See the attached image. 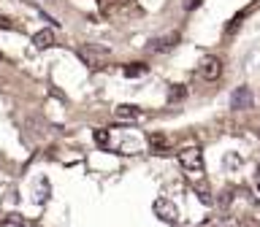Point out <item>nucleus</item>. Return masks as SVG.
Returning <instances> with one entry per match:
<instances>
[{
    "label": "nucleus",
    "instance_id": "nucleus-5",
    "mask_svg": "<svg viewBox=\"0 0 260 227\" xmlns=\"http://www.w3.org/2000/svg\"><path fill=\"white\" fill-rule=\"evenodd\" d=\"M201 76L206 79V81H217L219 76H222V62H219V57H203Z\"/></svg>",
    "mask_w": 260,
    "mask_h": 227
},
{
    "label": "nucleus",
    "instance_id": "nucleus-9",
    "mask_svg": "<svg viewBox=\"0 0 260 227\" xmlns=\"http://www.w3.org/2000/svg\"><path fill=\"white\" fill-rule=\"evenodd\" d=\"M146 70H149V68H146L144 62H127L125 65V76L127 79H138V76H144Z\"/></svg>",
    "mask_w": 260,
    "mask_h": 227
},
{
    "label": "nucleus",
    "instance_id": "nucleus-7",
    "mask_svg": "<svg viewBox=\"0 0 260 227\" xmlns=\"http://www.w3.org/2000/svg\"><path fill=\"white\" fill-rule=\"evenodd\" d=\"M176 41H179L176 32H171V35H166V38H154L149 44V52H168V49L176 46Z\"/></svg>",
    "mask_w": 260,
    "mask_h": 227
},
{
    "label": "nucleus",
    "instance_id": "nucleus-2",
    "mask_svg": "<svg viewBox=\"0 0 260 227\" xmlns=\"http://www.w3.org/2000/svg\"><path fill=\"white\" fill-rule=\"evenodd\" d=\"M152 208H154V214H157V219H162V222H168V224H176L179 222V208L168 198H157Z\"/></svg>",
    "mask_w": 260,
    "mask_h": 227
},
{
    "label": "nucleus",
    "instance_id": "nucleus-8",
    "mask_svg": "<svg viewBox=\"0 0 260 227\" xmlns=\"http://www.w3.org/2000/svg\"><path fill=\"white\" fill-rule=\"evenodd\" d=\"M54 44V32L52 30H38L36 35H32V46L36 49H49Z\"/></svg>",
    "mask_w": 260,
    "mask_h": 227
},
{
    "label": "nucleus",
    "instance_id": "nucleus-1",
    "mask_svg": "<svg viewBox=\"0 0 260 227\" xmlns=\"http://www.w3.org/2000/svg\"><path fill=\"white\" fill-rule=\"evenodd\" d=\"M179 162L184 170H190V176H201L203 173V152L201 146H184L179 152Z\"/></svg>",
    "mask_w": 260,
    "mask_h": 227
},
{
    "label": "nucleus",
    "instance_id": "nucleus-10",
    "mask_svg": "<svg viewBox=\"0 0 260 227\" xmlns=\"http://www.w3.org/2000/svg\"><path fill=\"white\" fill-rule=\"evenodd\" d=\"M149 146H152L154 154H162V149L168 146V141H166L162 135H149Z\"/></svg>",
    "mask_w": 260,
    "mask_h": 227
},
{
    "label": "nucleus",
    "instance_id": "nucleus-13",
    "mask_svg": "<svg viewBox=\"0 0 260 227\" xmlns=\"http://www.w3.org/2000/svg\"><path fill=\"white\" fill-rule=\"evenodd\" d=\"M187 92H184V89L182 87H176V89H171V100H179V97H184Z\"/></svg>",
    "mask_w": 260,
    "mask_h": 227
},
{
    "label": "nucleus",
    "instance_id": "nucleus-6",
    "mask_svg": "<svg viewBox=\"0 0 260 227\" xmlns=\"http://www.w3.org/2000/svg\"><path fill=\"white\" fill-rule=\"evenodd\" d=\"M114 117L119 122H141L144 119V111L138 108V105H130V103H122L114 108Z\"/></svg>",
    "mask_w": 260,
    "mask_h": 227
},
{
    "label": "nucleus",
    "instance_id": "nucleus-4",
    "mask_svg": "<svg viewBox=\"0 0 260 227\" xmlns=\"http://www.w3.org/2000/svg\"><path fill=\"white\" fill-rule=\"evenodd\" d=\"M76 54H79V60L87 65V68H98V54H109V49L106 46H81L76 49Z\"/></svg>",
    "mask_w": 260,
    "mask_h": 227
},
{
    "label": "nucleus",
    "instance_id": "nucleus-11",
    "mask_svg": "<svg viewBox=\"0 0 260 227\" xmlns=\"http://www.w3.org/2000/svg\"><path fill=\"white\" fill-rule=\"evenodd\" d=\"M92 138H95V143H98V146H106V143H109V130H106V127L95 130V133H92Z\"/></svg>",
    "mask_w": 260,
    "mask_h": 227
},
{
    "label": "nucleus",
    "instance_id": "nucleus-15",
    "mask_svg": "<svg viewBox=\"0 0 260 227\" xmlns=\"http://www.w3.org/2000/svg\"><path fill=\"white\" fill-rule=\"evenodd\" d=\"M0 60H3V52H0Z\"/></svg>",
    "mask_w": 260,
    "mask_h": 227
},
{
    "label": "nucleus",
    "instance_id": "nucleus-3",
    "mask_svg": "<svg viewBox=\"0 0 260 227\" xmlns=\"http://www.w3.org/2000/svg\"><path fill=\"white\" fill-rule=\"evenodd\" d=\"M252 103H255V95H252L249 87L233 89V95H231V108L233 111H247V108H252Z\"/></svg>",
    "mask_w": 260,
    "mask_h": 227
},
{
    "label": "nucleus",
    "instance_id": "nucleus-14",
    "mask_svg": "<svg viewBox=\"0 0 260 227\" xmlns=\"http://www.w3.org/2000/svg\"><path fill=\"white\" fill-rule=\"evenodd\" d=\"M257 186H260V173H257Z\"/></svg>",
    "mask_w": 260,
    "mask_h": 227
},
{
    "label": "nucleus",
    "instance_id": "nucleus-12",
    "mask_svg": "<svg viewBox=\"0 0 260 227\" xmlns=\"http://www.w3.org/2000/svg\"><path fill=\"white\" fill-rule=\"evenodd\" d=\"M0 30H16V24L8 16H0Z\"/></svg>",
    "mask_w": 260,
    "mask_h": 227
}]
</instances>
